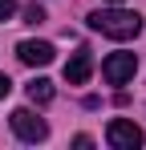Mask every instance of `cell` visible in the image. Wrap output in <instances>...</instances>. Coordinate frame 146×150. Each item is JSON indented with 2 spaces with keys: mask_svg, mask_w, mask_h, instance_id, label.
I'll return each mask as SVG.
<instances>
[{
  "mask_svg": "<svg viewBox=\"0 0 146 150\" xmlns=\"http://www.w3.org/2000/svg\"><path fill=\"white\" fill-rule=\"evenodd\" d=\"M106 142L114 150H138L142 146V130L134 122H126V118H114V122L106 126Z\"/></svg>",
  "mask_w": 146,
  "mask_h": 150,
  "instance_id": "cell-4",
  "label": "cell"
},
{
  "mask_svg": "<svg viewBox=\"0 0 146 150\" xmlns=\"http://www.w3.org/2000/svg\"><path fill=\"white\" fill-rule=\"evenodd\" d=\"M134 73H138V57H134V53H110V57L101 61V77H106L110 85H126Z\"/></svg>",
  "mask_w": 146,
  "mask_h": 150,
  "instance_id": "cell-3",
  "label": "cell"
},
{
  "mask_svg": "<svg viewBox=\"0 0 146 150\" xmlns=\"http://www.w3.org/2000/svg\"><path fill=\"white\" fill-rule=\"evenodd\" d=\"M89 73H94V57L81 49V53H73V61L65 65V81L69 85H85L89 81Z\"/></svg>",
  "mask_w": 146,
  "mask_h": 150,
  "instance_id": "cell-6",
  "label": "cell"
},
{
  "mask_svg": "<svg viewBox=\"0 0 146 150\" xmlns=\"http://www.w3.org/2000/svg\"><path fill=\"white\" fill-rule=\"evenodd\" d=\"M8 89H12V81H8V77L0 73V98H8Z\"/></svg>",
  "mask_w": 146,
  "mask_h": 150,
  "instance_id": "cell-11",
  "label": "cell"
},
{
  "mask_svg": "<svg viewBox=\"0 0 146 150\" xmlns=\"http://www.w3.org/2000/svg\"><path fill=\"white\" fill-rule=\"evenodd\" d=\"M73 146H77V150H89L94 142H89V134H77V138H73Z\"/></svg>",
  "mask_w": 146,
  "mask_h": 150,
  "instance_id": "cell-10",
  "label": "cell"
},
{
  "mask_svg": "<svg viewBox=\"0 0 146 150\" xmlns=\"http://www.w3.org/2000/svg\"><path fill=\"white\" fill-rule=\"evenodd\" d=\"M106 4H122V0H106Z\"/></svg>",
  "mask_w": 146,
  "mask_h": 150,
  "instance_id": "cell-12",
  "label": "cell"
},
{
  "mask_svg": "<svg viewBox=\"0 0 146 150\" xmlns=\"http://www.w3.org/2000/svg\"><path fill=\"white\" fill-rule=\"evenodd\" d=\"M12 12H16V0H0V21H8Z\"/></svg>",
  "mask_w": 146,
  "mask_h": 150,
  "instance_id": "cell-9",
  "label": "cell"
},
{
  "mask_svg": "<svg viewBox=\"0 0 146 150\" xmlns=\"http://www.w3.org/2000/svg\"><path fill=\"white\" fill-rule=\"evenodd\" d=\"M8 122H12V134H16V138H21V142H45L49 138V126H45V118H37V114H33V110H12V118H8Z\"/></svg>",
  "mask_w": 146,
  "mask_h": 150,
  "instance_id": "cell-2",
  "label": "cell"
},
{
  "mask_svg": "<svg viewBox=\"0 0 146 150\" xmlns=\"http://www.w3.org/2000/svg\"><path fill=\"white\" fill-rule=\"evenodd\" d=\"M41 21H45V8L41 4H28L24 8V25H41Z\"/></svg>",
  "mask_w": 146,
  "mask_h": 150,
  "instance_id": "cell-8",
  "label": "cell"
},
{
  "mask_svg": "<svg viewBox=\"0 0 146 150\" xmlns=\"http://www.w3.org/2000/svg\"><path fill=\"white\" fill-rule=\"evenodd\" d=\"M16 57H21L24 65H49V61L57 57V49H53L49 41H21V45H16Z\"/></svg>",
  "mask_w": 146,
  "mask_h": 150,
  "instance_id": "cell-5",
  "label": "cell"
},
{
  "mask_svg": "<svg viewBox=\"0 0 146 150\" xmlns=\"http://www.w3.org/2000/svg\"><path fill=\"white\" fill-rule=\"evenodd\" d=\"M28 101H33V105H49V101H53V81H49V77L28 81Z\"/></svg>",
  "mask_w": 146,
  "mask_h": 150,
  "instance_id": "cell-7",
  "label": "cell"
},
{
  "mask_svg": "<svg viewBox=\"0 0 146 150\" xmlns=\"http://www.w3.org/2000/svg\"><path fill=\"white\" fill-rule=\"evenodd\" d=\"M85 21H89V28H97L101 37H114V41H130V37L142 33V16L130 12V8H118V4L114 8H97Z\"/></svg>",
  "mask_w": 146,
  "mask_h": 150,
  "instance_id": "cell-1",
  "label": "cell"
}]
</instances>
